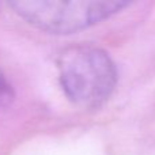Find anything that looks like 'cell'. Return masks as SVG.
Here are the masks:
<instances>
[{
  "label": "cell",
  "instance_id": "obj_1",
  "mask_svg": "<svg viewBox=\"0 0 155 155\" xmlns=\"http://www.w3.org/2000/svg\"><path fill=\"white\" fill-rule=\"evenodd\" d=\"M59 80L72 104L95 109L107 101L117 84V68L106 51L94 45H72L57 59Z\"/></svg>",
  "mask_w": 155,
  "mask_h": 155
},
{
  "label": "cell",
  "instance_id": "obj_2",
  "mask_svg": "<svg viewBox=\"0 0 155 155\" xmlns=\"http://www.w3.org/2000/svg\"><path fill=\"white\" fill-rule=\"evenodd\" d=\"M8 5L35 29L48 34L67 35L106 21L129 4L104 0H26Z\"/></svg>",
  "mask_w": 155,
  "mask_h": 155
},
{
  "label": "cell",
  "instance_id": "obj_3",
  "mask_svg": "<svg viewBox=\"0 0 155 155\" xmlns=\"http://www.w3.org/2000/svg\"><path fill=\"white\" fill-rule=\"evenodd\" d=\"M15 99V91L7 79L5 74L0 70V107H8Z\"/></svg>",
  "mask_w": 155,
  "mask_h": 155
}]
</instances>
